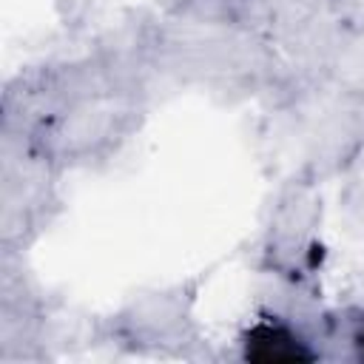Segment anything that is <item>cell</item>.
<instances>
[{"mask_svg":"<svg viewBox=\"0 0 364 364\" xmlns=\"http://www.w3.org/2000/svg\"><path fill=\"white\" fill-rule=\"evenodd\" d=\"M247 355L262 361H284V358H307L310 353L284 327L262 324L247 336Z\"/></svg>","mask_w":364,"mask_h":364,"instance_id":"1","label":"cell"},{"mask_svg":"<svg viewBox=\"0 0 364 364\" xmlns=\"http://www.w3.org/2000/svg\"><path fill=\"white\" fill-rule=\"evenodd\" d=\"M361 347H364V330H361Z\"/></svg>","mask_w":364,"mask_h":364,"instance_id":"2","label":"cell"}]
</instances>
